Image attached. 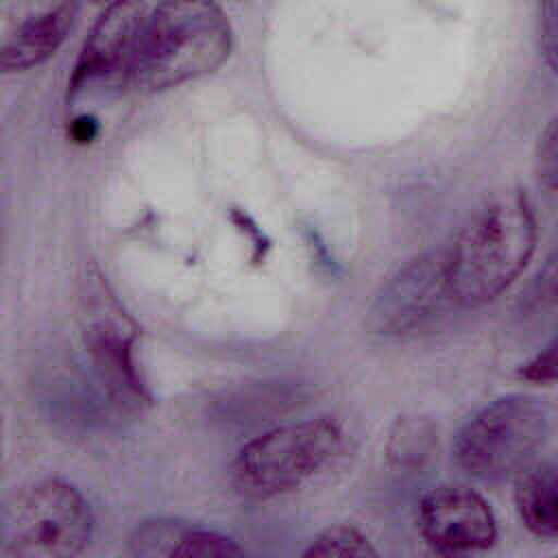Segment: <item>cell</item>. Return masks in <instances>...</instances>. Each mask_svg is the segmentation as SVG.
<instances>
[{
	"mask_svg": "<svg viewBox=\"0 0 558 558\" xmlns=\"http://www.w3.org/2000/svg\"><path fill=\"white\" fill-rule=\"evenodd\" d=\"M536 246V220L521 190L490 196L464 222L447 251L456 305L477 307L497 299L525 268Z\"/></svg>",
	"mask_w": 558,
	"mask_h": 558,
	"instance_id": "6da1fadb",
	"label": "cell"
},
{
	"mask_svg": "<svg viewBox=\"0 0 558 558\" xmlns=\"http://www.w3.org/2000/svg\"><path fill=\"white\" fill-rule=\"evenodd\" d=\"M233 31L214 0H159L146 13L131 89L159 92L216 72L231 54Z\"/></svg>",
	"mask_w": 558,
	"mask_h": 558,
	"instance_id": "7a4b0ae2",
	"label": "cell"
},
{
	"mask_svg": "<svg viewBox=\"0 0 558 558\" xmlns=\"http://www.w3.org/2000/svg\"><path fill=\"white\" fill-rule=\"evenodd\" d=\"M342 440V427L327 416L275 427L235 456L233 490L246 501L286 495L327 469L338 458Z\"/></svg>",
	"mask_w": 558,
	"mask_h": 558,
	"instance_id": "3957f363",
	"label": "cell"
},
{
	"mask_svg": "<svg viewBox=\"0 0 558 558\" xmlns=\"http://www.w3.org/2000/svg\"><path fill=\"white\" fill-rule=\"evenodd\" d=\"M94 517L85 497L68 482H31L0 504V554L24 558H72L89 545Z\"/></svg>",
	"mask_w": 558,
	"mask_h": 558,
	"instance_id": "277c9868",
	"label": "cell"
},
{
	"mask_svg": "<svg viewBox=\"0 0 558 558\" xmlns=\"http://www.w3.org/2000/svg\"><path fill=\"white\" fill-rule=\"evenodd\" d=\"M549 408L532 395H508L475 412L453 440L456 464L473 480L506 482L527 466L549 434Z\"/></svg>",
	"mask_w": 558,
	"mask_h": 558,
	"instance_id": "5b68a950",
	"label": "cell"
},
{
	"mask_svg": "<svg viewBox=\"0 0 558 558\" xmlns=\"http://www.w3.org/2000/svg\"><path fill=\"white\" fill-rule=\"evenodd\" d=\"M456 305L447 251H427L405 262L375 294L366 325L379 338H410L434 327Z\"/></svg>",
	"mask_w": 558,
	"mask_h": 558,
	"instance_id": "8992f818",
	"label": "cell"
},
{
	"mask_svg": "<svg viewBox=\"0 0 558 558\" xmlns=\"http://www.w3.org/2000/svg\"><path fill=\"white\" fill-rule=\"evenodd\" d=\"M142 0H107L83 41L74 72L68 83V98L131 89V74L146 22Z\"/></svg>",
	"mask_w": 558,
	"mask_h": 558,
	"instance_id": "52a82bcc",
	"label": "cell"
},
{
	"mask_svg": "<svg viewBox=\"0 0 558 558\" xmlns=\"http://www.w3.org/2000/svg\"><path fill=\"white\" fill-rule=\"evenodd\" d=\"M85 0H0V74L46 63L70 35Z\"/></svg>",
	"mask_w": 558,
	"mask_h": 558,
	"instance_id": "ba28073f",
	"label": "cell"
},
{
	"mask_svg": "<svg viewBox=\"0 0 558 558\" xmlns=\"http://www.w3.org/2000/svg\"><path fill=\"white\" fill-rule=\"evenodd\" d=\"M416 525L434 551L449 556L488 549L497 538L488 501L464 486H438L423 495Z\"/></svg>",
	"mask_w": 558,
	"mask_h": 558,
	"instance_id": "9c48e42d",
	"label": "cell"
},
{
	"mask_svg": "<svg viewBox=\"0 0 558 558\" xmlns=\"http://www.w3.org/2000/svg\"><path fill=\"white\" fill-rule=\"evenodd\" d=\"M87 351L109 397L126 410H140L148 403V390L133 360V333L122 323L100 318L89 325Z\"/></svg>",
	"mask_w": 558,
	"mask_h": 558,
	"instance_id": "30bf717a",
	"label": "cell"
},
{
	"mask_svg": "<svg viewBox=\"0 0 558 558\" xmlns=\"http://www.w3.org/2000/svg\"><path fill=\"white\" fill-rule=\"evenodd\" d=\"M129 551L140 558H222L242 556L244 547L209 527L179 519H148L133 530Z\"/></svg>",
	"mask_w": 558,
	"mask_h": 558,
	"instance_id": "8fae6325",
	"label": "cell"
},
{
	"mask_svg": "<svg viewBox=\"0 0 558 558\" xmlns=\"http://www.w3.org/2000/svg\"><path fill=\"white\" fill-rule=\"evenodd\" d=\"M514 508L521 523L536 538H556L558 495L556 464L551 460H532L514 475Z\"/></svg>",
	"mask_w": 558,
	"mask_h": 558,
	"instance_id": "7c38bea8",
	"label": "cell"
},
{
	"mask_svg": "<svg viewBox=\"0 0 558 558\" xmlns=\"http://www.w3.org/2000/svg\"><path fill=\"white\" fill-rule=\"evenodd\" d=\"M438 429L432 418L421 414L399 416L386 436V460L395 469H418L434 453Z\"/></svg>",
	"mask_w": 558,
	"mask_h": 558,
	"instance_id": "4fadbf2b",
	"label": "cell"
},
{
	"mask_svg": "<svg viewBox=\"0 0 558 558\" xmlns=\"http://www.w3.org/2000/svg\"><path fill=\"white\" fill-rule=\"evenodd\" d=\"M371 538L355 525L338 523L318 532L310 545L303 549V556H375Z\"/></svg>",
	"mask_w": 558,
	"mask_h": 558,
	"instance_id": "5bb4252c",
	"label": "cell"
},
{
	"mask_svg": "<svg viewBox=\"0 0 558 558\" xmlns=\"http://www.w3.org/2000/svg\"><path fill=\"white\" fill-rule=\"evenodd\" d=\"M534 172L543 187L549 192L556 187V122L551 120L538 135L534 153Z\"/></svg>",
	"mask_w": 558,
	"mask_h": 558,
	"instance_id": "9a60e30c",
	"label": "cell"
},
{
	"mask_svg": "<svg viewBox=\"0 0 558 558\" xmlns=\"http://www.w3.org/2000/svg\"><path fill=\"white\" fill-rule=\"evenodd\" d=\"M538 48L549 70L556 63V0H541L538 4Z\"/></svg>",
	"mask_w": 558,
	"mask_h": 558,
	"instance_id": "2e32d148",
	"label": "cell"
},
{
	"mask_svg": "<svg viewBox=\"0 0 558 558\" xmlns=\"http://www.w3.org/2000/svg\"><path fill=\"white\" fill-rule=\"evenodd\" d=\"M519 377L532 384H554L556 379V342L551 340L543 351L519 368Z\"/></svg>",
	"mask_w": 558,
	"mask_h": 558,
	"instance_id": "e0dca14e",
	"label": "cell"
},
{
	"mask_svg": "<svg viewBox=\"0 0 558 558\" xmlns=\"http://www.w3.org/2000/svg\"><path fill=\"white\" fill-rule=\"evenodd\" d=\"M94 133H96V124L89 118H81L72 124V137L76 142H87V140L94 137Z\"/></svg>",
	"mask_w": 558,
	"mask_h": 558,
	"instance_id": "ac0fdd59",
	"label": "cell"
},
{
	"mask_svg": "<svg viewBox=\"0 0 558 558\" xmlns=\"http://www.w3.org/2000/svg\"><path fill=\"white\" fill-rule=\"evenodd\" d=\"M0 445H2V412H0Z\"/></svg>",
	"mask_w": 558,
	"mask_h": 558,
	"instance_id": "d6986e66",
	"label": "cell"
},
{
	"mask_svg": "<svg viewBox=\"0 0 558 558\" xmlns=\"http://www.w3.org/2000/svg\"><path fill=\"white\" fill-rule=\"evenodd\" d=\"M92 2H98V4H105L107 0H92Z\"/></svg>",
	"mask_w": 558,
	"mask_h": 558,
	"instance_id": "ffe728a7",
	"label": "cell"
},
{
	"mask_svg": "<svg viewBox=\"0 0 558 558\" xmlns=\"http://www.w3.org/2000/svg\"><path fill=\"white\" fill-rule=\"evenodd\" d=\"M235 2H246V0H235Z\"/></svg>",
	"mask_w": 558,
	"mask_h": 558,
	"instance_id": "44dd1931",
	"label": "cell"
}]
</instances>
